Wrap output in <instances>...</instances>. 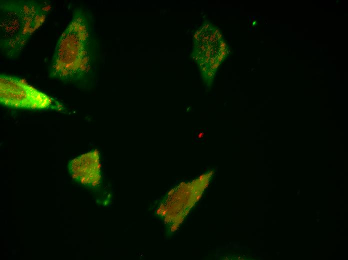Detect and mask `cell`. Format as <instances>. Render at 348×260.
<instances>
[{"instance_id":"1","label":"cell","mask_w":348,"mask_h":260,"mask_svg":"<svg viewBox=\"0 0 348 260\" xmlns=\"http://www.w3.org/2000/svg\"><path fill=\"white\" fill-rule=\"evenodd\" d=\"M84 14L76 10L60 37L50 64V76L76 81L89 72L92 51L90 25Z\"/></svg>"},{"instance_id":"2","label":"cell","mask_w":348,"mask_h":260,"mask_svg":"<svg viewBox=\"0 0 348 260\" xmlns=\"http://www.w3.org/2000/svg\"><path fill=\"white\" fill-rule=\"evenodd\" d=\"M0 48L8 57L18 56L34 32L44 22L50 10L36 1L0 2Z\"/></svg>"},{"instance_id":"3","label":"cell","mask_w":348,"mask_h":260,"mask_svg":"<svg viewBox=\"0 0 348 260\" xmlns=\"http://www.w3.org/2000/svg\"><path fill=\"white\" fill-rule=\"evenodd\" d=\"M0 102L4 106L34 110L64 111V106L18 77L1 74Z\"/></svg>"},{"instance_id":"4","label":"cell","mask_w":348,"mask_h":260,"mask_svg":"<svg viewBox=\"0 0 348 260\" xmlns=\"http://www.w3.org/2000/svg\"><path fill=\"white\" fill-rule=\"evenodd\" d=\"M68 170L73 179L82 185L94 188L100 180V158L98 152L93 150L72 160Z\"/></svg>"},{"instance_id":"5","label":"cell","mask_w":348,"mask_h":260,"mask_svg":"<svg viewBox=\"0 0 348 260\" xmlns=\"http://www.w3.org/2000/svg\"><path fill=\"white\" fill-rule=\"evenodd\" d=\"M250 32H251V31H252V27H251V26H250Z\"/></svg>"},{"instance_id":"6","label":"cell","mask_w":348,"mask_h":260,"mask_svg":"<svg viewBox=\"0 0 348 260\" xmlns=\"http://www.w3.org/2000/svg\"><path fill=\"white\" fill-rule=\"evenodd\" d=\"M250 22H252V20L250 18Z\"/></svg>"},{"instance_id":"7","label":"cell","mask_w":348,"mask_h":260,"mask_svg":"<svg viewBox=\"0 0 348 260\" xmlns=\"http://www.w3.org/2000/svg\"><path fill=\"white\" fill-rule=\"evenodd\" d=\"M253 19H254V20L255 19V16H253Z\"/></svg>"}]
</instances>
